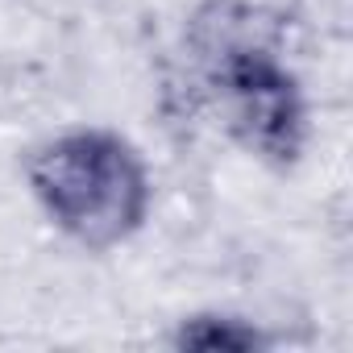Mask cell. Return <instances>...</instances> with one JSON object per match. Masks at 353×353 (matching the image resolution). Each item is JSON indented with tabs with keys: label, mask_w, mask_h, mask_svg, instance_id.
I'll return each mask as SVG.
<instances>
[{
	"label": "cell",
	"mask_w": 353,
	"mask_h": 353,
	"mask_svg": "<svg viewBox=\"0 0 353 353\" xmlns=\"http://www.w3.org/2000/svg\"><path fill=\"white\" fill-rule=\"evenodd\" d=\"M21 179L42 216L79 250L129 245L154 212V170L117 129L71 125L21 154Z\"/></svg>",
	"instance_id": "obj_2"
},
{
	"label": "cell",
	"mask_w": 353,
	"mask_h": 353,
	"mask_svg": "<svg viewBox=\"0 0 353 353\" xmlns=\"http://www.w3.org/2000/svg\"><path fill=\"white\" fill-rule=\"evenodd\" d=\"M170 345L200 349V353H216V349L221 353H262V349H274L279 336L270 328H262L258 320L237 316V312H192L174 324Z\"/></svg>",
	"instance_id": "obj_3"
},
{
	"label": "cell",
	"mask_w": 353,
	"mask_h": 353,
	"mask_svg": "<svg viewBox=\"0 0 353 353\" xmlns=\"http://www.w3.org/2000/svg\"><path fill=\"white\" fill-rule=\"evenodd\" d=\"M287 17L250 0H200L183 26L196 104L250 158L291 170L312 141V104L287 63Z\"/></svg>",
	"instance_id": "obj_1"
}]
</instances>
